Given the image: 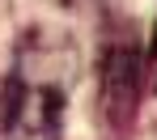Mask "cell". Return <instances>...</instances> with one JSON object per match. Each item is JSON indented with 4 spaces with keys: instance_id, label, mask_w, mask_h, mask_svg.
<instances>
[{
    "instance_id": "cell-2",
    "label": "cell",
    "mask_w": 157,
    "mask_h": 140,
    "mask_svg": "<svg viewBox=\"0 0 157 140\" xmlns=\"http://www.w3.org/2000/svg\"><path fill=\"white\" fill-rule=\"evenodd\" d=\"M136 72H140L136 43L128 38V43L110 47V55H106V81H102V102H106V119L115 127L132 123V111H136Z\"/></svg>"
},
{
    "instance_id": "cell-1",
    "label": "cell",
    "mask_w": 157,
    "mask_h": 140,
    "mask_svg": "<svg viewBox=\"0 0 157 140\" xmlns=\"http://www.w3.org/2000/svg\"><path fill=\"white\" fill-rule=\"evenodd\" d=\"M77 81V43L64 30H30L0 89L4 140H64V106Z\"/></svg>"
}]
</instances>
